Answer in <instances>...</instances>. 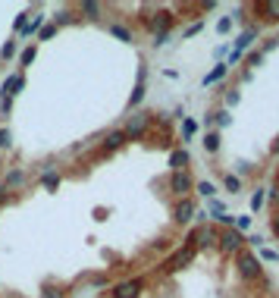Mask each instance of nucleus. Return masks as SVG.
I'll use <instances>...</instances> for the list:
<instances>
[{
    "label": "nucleus",
    "mask_w": 279,
    "mask_h": 298,
    "mask_svg": "<svg viewBox=\"0 0 279 298\" xmlns=\"http://www.w3.org/2000/svg\"><path fill=\"white\" fill-rule=\"evenodd\" d=\"M223 185H226L229 192H238V189H241V179H238V176H226V182H223Z\"/></svg>",
    "instance_id": "nucleus-23"
},
{
    "label": "nucleus",
    "mask_w": 279,
    "mask_h": 298,
    "mask_svg": "<svg viewBox=\"0 0 279 298\" xmlns=\"http://www.w3.org/2000/svg\"><path fill=\"white\" fill-rule=\"evenodd\" d=\"M147 123H151V113H132V116H129L126 120V129H122V135L126 138H141L144 132H147Z\"/></svg>",
    "instance_id": "nucleus-1"
},
{
    "label": "nucleus",
    "mask_w": 279,
    "mask_h": 298,
    "mask_svg": "<svg viewBox=\"0 0 279 298\" xmlns=\"http://www.w3.org/2000/svg\"><path fill=\"white\" fill-rule=\"evenodd\" d=\"M264 207V192H254L251 195V211H260Z\"/></svg>",
    "instance_id": "nucleus-24"
},
{
    "label": "nucleus",
    "mask_w": 279,
    "mask_h": 298,
    "mask_svg": "<svg viewBox=\"0 0 279 298\" xmlns=\"http://www.w3.org/2000/svg\"><path fill=\"white\" fill-rule=\"evenodd\" d=\"M41 22H44V16H35L32 25H22V28H19V35H35V32L41 28Z\"/></svg>",
    "instance_id": "nucleus-16"
},
{
    "label": "nucleus",
    "mask_w": 279,
    "mask_h": 298,
    "mask_svg": "<svg viewBox=\"0 0 279 298\" xmlns=\"http://www.w3.org/2000/svg\"><path fill=\"white\" fill-rule=\"evenodd\" d=\"M138 292H141V279H126L113 289V298H138Z\"/></svg>",
    "instance_id": "nucleus-6"
},
{
    "label": "nucleus",
    "mask_w": 279,
    "mask_h": 298,
    "mask_svg": "<svg viewBox=\"0 0 279 298\" xmlns=\"http://www.w3.org/2000/svg\"><path fill=\"white\" fill-rule=\"evenodd\" d=\"M238 273L245 279H257L260 276V260L251 251H238Z\"/></svg>",
    "instance_id": "nucleus-3"
},
{
    "label": "nucleus",
    "mask_w": 279,
    "mask_h": 298,
    "mask_svg": "<svg viewBox=\"0 0 279 298\" xmlns=\"http://www.w3.org/2000/svg\"><path fill=\"white\" fill-rule=\"evenodd\" d=\"M273 232H276V235H279V214H276V217H273Z\"/></svg>",
    "instance_id": "nucleus-38"
},
{
    "label": "nucleus",
    "mask_w": 279,
    "mask_h": 298,
    "mask_svg": "<svg viewBox=\"0 0 279 298\" xmlns=\"http://www.w3.org/2000/svg\"><path fill=\"white\" fill-rule=\"evenodd\" d=\"M198 32H201V22H195V25H192L189 32H185V38H192V35H198Z\"/></svg>",
    "instance_id": "nucleus-37"
},
{
    "label": "nucleus",
    "mask_w": 279,
    "mask_h": 298,
    "mask_svg": "<svg viewBox=\"0 0 279 298\" xmlns=\"http://www.w3.org/2000/svg\"><path fill=\"white\" fill-rule=\"evenodd\" d=\"M192 214H195V204H192L189 198H182V201L176 204V211H173V220H176V223H189Z\"/></svg>",
    "instance_id": "nucleus-8"
},
{
    "label": "nucleus",
    "mask_w": 279,
    "mask_h": 298,
    "mask_svg": "<svg viewBox=\"0 0 279 298\" xmlns=\"http://www.w3.org/2000/svg\"><path fill=\"white\" fill-rule=\"evenodd\" d=\"M192 257H195V248H185V251L173 254V257L163 264V273H176V270H182V267H189V264H192Z\"/></svg>",
    "instance_id": "nucleus-4"
},
{
    "label": "nucleus",
    "mask_w": 279,
    "mask_h": 298,
    "mask_svg": "<svg viewBox=\"0 0 279 298\" xmlns=\"http://www.w3.org/2000/svg\"><path fill=\"white\" fill-rule=\"evenodd\" d=\"M170 22H173V16L166 13V10H160L157 16H151V19H147V28H151V32H157V35H166Z\"/></svg>",
    "instance_id": "nucleus-7"
},
{
    "label": "nucleus",
    "mask_w": 279,
    "mask_h": 298,
    "mask_svg": "<svg viewBox=\"0 0 279 298\" xmlns=\"http://www.w3.org/2000/svg\"><path fill=\"white\" fill-rule=\"evenodd\" d=\"M122 144H126V135L122 132H110L101 147H104V154H110V151H116V147H122Z\"/></svg>",
    "instance_id": "nucleus-9"
},
{
    "label": "nucleus",
    "mask_w": 279,
    "mask_h": 298,
    "mask_svg": "<svg viewBox=\"0 0 279 298\" xmlns=\"http://www.w3.org/2000/svg\"><path fill=\"white\" fill-rule=\"evenodd\" d=\"M35 53H38V50H35V44H32V47H25V50L19 53V63H22V66H25V63H32V60H35Z\"/></svg>",
    "instance_id": "nucleus-20"
},
{
    "label": "nucleus",
    "mask_w": 279,
    "mask_h": 298,
    "mask_svg": "<svg viewBox=\"0 0 279 298\" xmlns=\"http://www.w3.org/2000/svg\"><path fill=\"white\" fill-rule=\"evenodd\" d=\"M13 53H16V44H13V41H7V44H4V57L10 60V57H13Z\"/></svg>",
    "instance_id": "nucleus-30"
},
{
    "label": "nucleus",
    "mask_w": 279,
    "mask_h": 298,
    "mask_svg": "<svg viewBox=\"0 0 279 298\" xmlns=\"http://www.w3.org/2000/svg\"><path fill=\"white\" fill-rule=\"evenodd\" d=\"M13 135H10V129H0V147H10Z\"/></svg>",
    "instance_id": "nucleus-26"
},
{
    "label": "nucleus",
    "mask_w": 279,
    "mask_h": 298,
    "mask_svg": "<svg viewBox=\"0 0 279 298\" xmlns=\"http://www.w3.org/2000/svg\"><path fill=\"white\" fill-rule=\"evenodd\" d=\"M170 192L179 195V198H185V195L192 192V179H189V173H185V170H179V173L170 176Z\"/></svg>",
    "instance_id": "nucleus-5"
},
{
    "label": "nucleus",
    "mask_w": 279,
    "mask_h": 298,
    "mask_svg": "<svg viewBox=\"0 0 279 298\" xmlns=\"http://www.w3.org/2000/svg\"><path fill=\"white\" fill-rule=\"evenodd\" d=\"M141 98H144V69L138 72V85H135V91H132V107L141 104Z\"/></svg>",
    "instance_id": "nucleus-14"
},
{
    "label": "nucleus",
    "mask_w": 279,
    "mask_h": 298,
    "mask_svg": "<svg viewBox=\"0 0 279 298\" xmlns=\"http://www.w3.org/2000/svg\"><path fill=\"white\" fill-rule=\"evenodd\" d=\"M248 226H251V217H238V220H235V229H238V232L248 229Z\"/></svg>",
    "instance_id": "nucleus-28"
},
{
    "label": "nucleus",
    "mask_w": 279,
    "mask_h": 298,
    "mask_svg": "<svg viewBox=\"0 0 279 298\" xmlns=\"http://www.w3.org/2000/svg\"><path fill=\"white\" fill-rule=\"evenodd\" d=\"M41 298H63V295H60L57 289H44V295H41Z\"/></svg>",
    "instance_id": "nucleus-34"
},
{
    "label": "nucleus",
    "mask_w": 279,
    "mask_h": 298,
    "mask_svg": "<svg viewBox=\"0 0 279 298\" xmlns=\"http://www.w3.org/2000/svg\"><path fill=\"white\" fill-rule=\"evenodd\" d=\"M10 201V189H4V185H0V204H7Z\"/></svg>",
    "instance_id": "nucleus-36"
},
{
    "label": "nucleus",
    "mask_w": 279,
    "mask_h": 298,
    "mask_svg": "<svg viewBox=\"0 0 279 298\" xmlns=\"http://www.w3.org/2000/svg\"><path fill=\"white\" fill-rule=\"evenodd\" d=\"M245 60H248V66H260V63H264V53H260V50H251Z\"/></svg>",
    "instance_id": "nucleus-22"
},
{
    "label": "nucleus",
    "mask_w": 279,
    "mask_h": 298,
    "mask_svg": "<svg viewBox=\"0 0 279 298\" xmlns=\"http://www.w3.org/2000/svg\"><path fill=\"white\" fill-rule=\"evenodd\" d=\"M260 13H264L267 19H279V0H267V4H260Z\"/></svg>",
    "instance_id": "nucleus-11"
},
{
    "label": "nucleus",
    "mask_w": 279,
    "mask_h": 298,
    "mask_svg": "<svg viewBox=\"0 0 279 298\" xmlns=\"http://www.w3.org/2000/svg\"><path fill=\"white\" fill-rule=\"evenodd\" d=\"M185 163H189V151H185V147H179V151H173V154H170V166H173V173L185 170Z\"/></svg>",
    "instance_id": "nucleus-10"
},
{
    "label": "nucleus",
    "mask_w": 279,
    "mask_h": 298,
    "mask_svg": "<svg viewBox=\"0 0 279 298\" xmlns=\"http://www.w3.org/2000/svg\"><path fill=\"white\" fill-rule=\"evenodd\" d=\"M254 38H257V32H254V28H248V32H245V35H241V38H238V53L245 50V47H251V41H254Z\"/></svg>",
    "instance_id": "nucleus-15"
},
{
    "label": "nucleus",
    "mask_w": 279,
    "mask_h": 298,
    "mask_svg": "<svg viewBox=\"0 0 279 298\" xmlns=\"http://www.w3.org/2000/svg\"><path fill=\"white\" fill-rule=\"evenodd\" d=\"M110 32H113L116 38H122V41H132V32H129V28H122V25H110Z\"/></svg>",
    "instance_id": "nucleus-18"
},
{
    "label": "nucleus",
    "mask_w": 279,
    "mask_h": 298,
    "mask_svg": "<svg viewBox=\"0 0 279 298\" xmlns=\"http://www.w3.org/2000/svg\"><path fill=\"white\" fill-rule=\"evenodd\" d=\"M22 179H25L22 173H10V176H7V185H4V189H10V185H19Z\"/></svg>",
    "instance_id": "nucleus-25"
},
{
    "label": "nucleus",
    "mask_w": 279,
    "mask_h": 298,
    "mask_svg": "<svg viewBox=\"0 0 279 298\" xmlns=\"http://www.w3.org/2000/svg\"><path fill=\"white\" fill-rule=\"evenodd\" d=\"M66 22H72V13H69V10H60V13H57V19H53V25L60 28V25H66Z\"/></svg>",
    "instance_id": "nucleus-19"
},
{
    "label": "nucleus",
    "mask_w": 279,
    "mask_h": 298,
    "mask_svg": "<svg viewBox=\"0 0 279 298\" xmlns=\"http://www.w3.org/2000/svg\"><path fill=\"white\" fill-rule=\"evenodd\" d=\"M229 28H232V19H220V25H216V32H220V35H226Z\"/></svg>",
    "instance_id": "nucleus-29"
},
{
    "label": "nucleus",
    "mask_w": 279,
    "mask_h": 298,
    "mask_svg": "<svg viewBox=\"0 0 279 298\" xmlns=\"http://www.w3.org/2000/svg\"><path fill=\"white\" fill-rule=\"evenodd\" d=\"M198 192H201L204 198H213V195H216V189H213V182H201V185H198Z\"/></svg>",
    "instance_id": "nucleus-21"
},
{
    "label": "nucleus",
    "mask_w": 279,
    "mask_h": 298,
    "mask_svg": "<svg viewBox=\"0 0 279 298\" xmlns=\"http://www.w3.org/2000/svg\"><path fill=\"white\" fill-rule=\"evenodd\" d=\"M216 123H220V126H229V113H226V110H223V113H216Z\"/></svg>",
    "instance_id": "nucleus-32"
},
{
    "label": "nucleus",
    "mask_w": 279,
    "mask_h": 298,
    "mask_svg": "<svg viewBox=\"0 0 279 298\" xmlns=\"http://www.w3.org/2000/svg\"><path fill=\"white\" fill-rule=\"evenodd\" d=\"M82 13L88 16V19H98V16H101V4H95V0H85V4H82Z\"/></svg>",
    "instance_id": "nucleus-13"
},
{
    "label": "nucleus",
    "mask_w": 279,
    "mask_h": 298,
    "mask_svg": "<svg viewBox=\"0 0 279 298\" xmlns=\"http://www.w3.org/2000/svg\"><path fill=\"white\" fill-rule=\"evenodd\" d=\"M41 182H44V185H47V189H53V185H57V176H53V173H47V176H44V179H41Z\"/></svg>",
    "instance_id": "nucleus-31"
},
{
    "label": "nucleus",
    "mask_w": 279,
    "mask_h": 298,
    "mask_svg": "<svg viewBox=\"0 0 279 298\" xmlns=\"http://www.w3.org/2000/svg\"><path fill=\"white\" fill-rule=\"evenodd\" d=\"M226 104H229V107L238 104V91H229V95H226Z\"/></svg>",
    "instance_id": "nucleus-33"
},
{
    "label": "nucleus",
    "mask_w": 279,
    "mask_h": 298,
    "mask_svg": "<svg viewBox=\"0 0 279 298\" xmlns=\"http://www.w3.org/2000/svg\"><path fill=\"white\" fill-rule=\"evenodd\" d=\"M204 147H207V151L213 154L216 147H220V135H216V132H207V138H204Z\"/></svg>",
    "instance_id": "nucleus-17"
},
{
    "label": "nucleus",
    "mask_w": 279,
    "mask_h": 298,
    "mask_svg": "<svg viewBox=\"0 0 279 298\" xmlns=\"http://www.w3.org/2000/svg\"><path fill=\"white\" fill-rule=\"evenodd\" d=\"M226 69H229L226 63H220V66H216V69L210 72V76H204V88H207V85H213V82H220L223 76H226Z\"/></svg>",
    "instance_id": "nucleus-12"
},
{
    "label": "nucleus",
    "mask_w": 279,
    "mask_h": 298,
    "mask_svg": "<svg viewBox=\"0 0 279 298\" xmlns=\"http://www.w3.org/2000/svg\"><path fill=\"white\" fill-rule=\"evenodd\" d=\"M53 35H57V25H53V22L41 28V38H44V41H47V38H53Z\"/></svg>",
    "instance_id": "nucleus-27"
},
{
    "label": "nucleus",
    "mask_w": 279,
    "mask_h": 298,
    "mask_svg": "<svg viewBox=\"0 0 279 298\" xmlns=\"http://www.w3.org/2000/svg\"><path fill=\"white\" fill-rule=\"evenodd\" d=\"M216 245L226 251V254H238L241 251V245H245V235H241L238 229H223L220 232V239H216Z\"/></svg>",
    "instance_id": "nucleus-2"
},
{
    "label": "nucleus",
    "mask_w": 279,
    "mask_h": 298,
    "mask_svg": "<svg viewBox=\"0 0 279 298\" xmlns=\"http://www.w3.org/2000/svg\"><path fill=\"white\" fill-rule=\"evenodd\" d=\"M195 129H198V126H195L192 120H185V135H195Z\"/></svg>",
    "instance_id": "nucleus-35"
}]
</instances>
